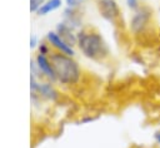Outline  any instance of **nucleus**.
Here are the masks:
<instances>
[{"label": "nucleus", "instance_id": "1", "mask_svg": "<svg viewBox=\"0 0 160 148\" xmlns=\"http://www.w3.org/2000/svg\"><path fill=\"white\" fill-rule=\"evenodd\" d=\"M50 63L56 79L62 84H75L80 79V68L70 55L55 53L51 55Z\"/></svg>", "mask_w": 160, "mask_h": 148}, {"label": "nucleus", "instance_id": "2", "mask_svg": "<svg viewBox=\"0 0 160 148\" xmlns=\"http://www.w3.org/2000/svg\"><path fill=\"white\" fill-rule=\"evenodd\" d=\"M78 44L85 56L98 59L108 53L106 44L101 35L92 31H80L78 34Z\"/></svg>", "mask_w": 160, "mask_h": 148}, {"label": "nucleus", "instance_id": "3", "mask_svg": "<svg viewBox=\"0 0 160 148\" xmlns=\"http://www.w3.org/2000/svg\"><path fill=\"white\" fill-rule=\"evenodd\" d=\"M150 19H151V11L148 8H141L136 10L130 19V30L135 35L142 33L149 25Z\"/></svg>", "mask_w": 160, "mask_h": 148}, {"label": "nucleus", "instance_id": "4", "mask_svg": "<svg viewBox=\"0 0 160 148\" xmlns=\"http://www.w3.org/2000/svg\"><path fill=\"white\" fill-rule=\"evenodd\" d=\"M98 8L100 15L108 21H115V19L119 18L120 10L115 0H99Z\"/></svg>", "mask_w": 160, "mask_h": 148}, {"label": "nucleus", "instance_id": "5", "mask_svg": "<svg viewBox=\"0 0 160 148\" xmlns=\"http://www.w3.org/2000/svg\"><path fill=\"white\" fill-rule=\"evenodd\" d=\"M46 38H48L49 43H50L54 48H56L60 53L66 54V55H70V56H72V55L75 54L72 46H70L58 33H55V31H49L48 35H46Z\"/></svg>", "mask_w": 160, "mask_h": 148}, {"label": "nucleus", "instance_id": "6", "mask_svg": "<svg viewBox=\"0 0 160 148\" xmlns=\"http://www.w3.org/2000/svg\"><path fill=\"white\" fill-rule=\"evenodd\" d=\"M36 64L39 66V69L51 80H56V75H55V71L51 66V63L50 60L44 55V54H39L38 58H36Z\"/></svg>", "mask_w": 160, "mask_h": 148}, {"label": "nucleus", "instance_id": "7", "mask_svg": "<svg viewBox=\"0 0 160 148\" xmlns=\"http://www.w3.org/2000/svg\"><path fill=\"white\" fill-rule=\"evenodd\" d=\"M58 34L70 45V46H72L74 44H76L78 43V35H74L72 34V31H71V29L66 25V24H59L58 25Z\"/></svg>", "mask_w": 160, "mask_h": 148}, {"label": "nucleus", "instance_id": "8", "mask_svg": "<svg viewBox=\"0 0 160 148\" xmlns=\"http://www.w3.org/2000/svg\"><path fill=\"white\" fill-rule=\"evenodd\" d=\"M61 0H48L46 3H44L40 8H39V10L36 11L39 15H46V14H49V13H51V11H54V10H56V9H59L60 6H61Z\"/></svg>", "mask_w": 160, "mask_h": 148}, {"label": "nucleus", "instance_id": "9", "mask_svg": "<svg viewBox=\"0 0 160 148\" xmlns=\"http://www.w3.org/2000/svg\"><path fill=\"white\" fill-rule=\"evenodd\" d=\"M44 4V0H30V11H38Z\"/></svg>", "mask_w": 160, "mask_h": 148}, {"label": "nucleus", "instance_id": "10", "mask_svg": "<svg viewBox=\"0 0 160 148\" xmlns=\"http://www.w3.org/2000/svg\"><path fill=\"white\" fill-rule=\"evenodd\" d=\"M88 0H65L68 8H76V6H80L82 4H85Z\"/></svg>", "mask_w": 160, "mask_h": 148}, {"label": "nucleus", "instance_id": "11", "mask_svg": "<svg viewBox=\"0 0 160 148\" xmlns=\"http://www.w3.org/2000/svg\"><path fill=\"white\" fill-rule=\"evenodd\" d=\"M126 4H128V8L136 11L140 9V4H139V0H126Z\"/></svg>", "mask_w": 160, "mask_h": 148}, {"label": "nucleus", "instance_id": "12", "mask_svg": "<svg viewBox=\"0 0 160 148\" xmlns=\"http://www.w3.org/2000/svg\"><path fill=\"white\" fill-rule=\"evenodd\" d=\"M39 49H40V54H44V55H45V54L48 53V48H46V45H45V44H41Z\"/></svg>", "mask_w": 160, "mask_h": 148}, {"label": "nucleus", "instance_id": "13", "mask_svg": "<svg viewBox=\"0 0 160 148\" xmlns=\"http://www.w3.org/2000/svg\"><path fill=\"white\" fill-rule=\"evenodd\" d=\"M35 45H36V36L35 35H31V38H30V46L34 48Z\"/></svg>", "mask_w": 160, "mask_h": 148}, {"label": "nucleus", "instance_id": "14", "mask_svg": "<svg viewBox=\"0 0 160 148\" xmlns=\"http://www.w3.org/2000/svg\"><path fill=\"white\" fill-rule=\"evenodd\" d=\"M154 139L156 140V143H158V144H160V130L155 132V134H154Z\"/></svg>", "mask_w": 160, "mask_h": 148}]
</instances>
